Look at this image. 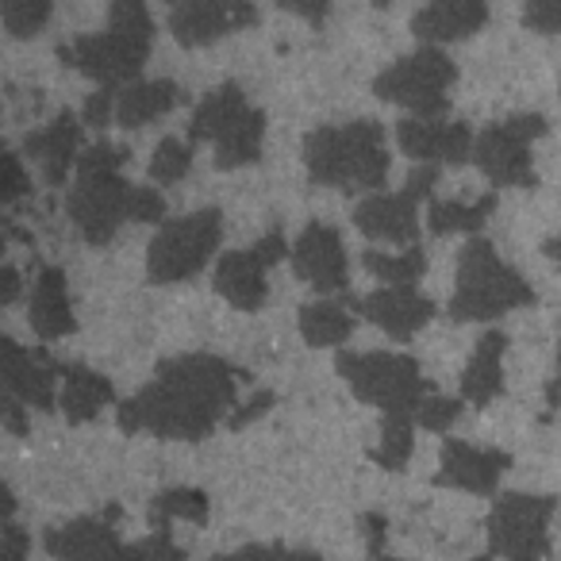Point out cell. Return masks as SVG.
Instances as JSON below:
<instances>
[{"label":"cell","instance_id":"cell-51","mask_svg":"<svg viewBox=\"0 0 561 561\" xmlns=\"http://www.w3.org/2000/svg\"><path fill=\"white\" fill-rule=\"evenodd\" d=\"M165 4H173V9H178V4H181V0H165Z\"/></svg>","mask_w":561,"mask_h":561},{"label":"cell","instance_id":"cell-23","mask_svg":"<svg viewBox=\"0 0 561 561\" xmlns=\"http://www.w3.org/2000/svg\"><path fill=\"white\" fill-rule=\"evenodd\" d=\"M504 351H507V339L500 331L481 335V343L469 354V366L461 369V400L484 408L504 392Z\"/></svg>","mask_w":561,"mask_h":561},{"label":"cell","instance_id":"cell-34","mask_svg":"<svg viewBox=\"0 0 561 561\" xmlns=\"http://www.w3.org/2000/svg\"><path fill=\"white\" fill-rule=\"evenodd\" d=\"M193 170V142L185 139H162L154 147V158H150V181H162V185H173L185 173Z\"/></svg>","mask_w":561,"mask_h":561},{"label":"cell","instance_id":"cell-43","mask_svg":"<svg viewBox=\"0 0 561 561\" xmlns=\"http://www.w3.org/2000/svg\"><path fill=\"white\" fill-rule=\"evenodd\" d=\"M270 404H273V392H254V400H250V404H242L239 412H231V427L239 431V427H247V423H254L257 415L262 412H270Z\"/></svg>","mask_w":561,"mask_h":561},{"label":"cell","instance_id":"cell-1","mask_svg":"<svg viewBox=\"0 0 561 561\" xmlns=\"http://www.w3.org/2000/svg\"><path fill=\"white\" fill-rule=\"evenodd\" d=\"M239 381H250V377L231 369L216 354H181V358L162 362L154 381L119 404L116 423L127 435L147 431L154 438L201 443L234 408Z\"/></svg>","mask_w":561,"mask_h":561},{"label":"cell","instance_id":"cell-50","mask_svg":"<svg viewBox=\"0 0 561 561\" xmlns=\"http://www.w3.org/2000/svg\"><path fill=\"white\" fill-rule=\"evenodd\" d=\"M374 4H377V9H389V4H392V0H374Z\"/></svg>","mask_w":561,"mask_h":561},{"label":"cell","instance_id":"cell-36","mask_svg":"<svg viewBox=\"0 0 561 561\" xmlns=\"http://www.w3.org/2000/svg\"><path fill=\"white\" fill-rule=\"evenodd\" d=\"M216 561H323L312 550H293V546H239L231 553H219Z\"/></svg>","mask_w":561,"mask_h":561},{"label":"cell","instance_id":"cell-37","mask_svg":"<svg viewBox=\"0 0 561 561\" xmlns=\"http://www.w3.org/2000/svg\"><path fill=\"white\" fill-rule=\"evenodd\" d=\"M523 24L538 35L561 32V0H523Z\"/></svg>","mask_w":561,"mask_h":561},{"label":"cell","instance_id":"cell-18","mask_svg":"<svg viewBox=\"0 0 561 561\" xmlns=\"http://www.w3.org/2000/svg\"><path fill=\"white\" fill-rule=\"evenodd\" d=\"M362 316H366L374 328H381L385 335L392 339H412L415 331H423L435 316V305H431L423 293H415L412 285H389V289H377L369 297L354 300Z\"/></svg>","mask_w":561,"mask_h":561},{"label":"cell","instance_id":"cell-3","mask_svg":"<svg viewBox=\"0 0 561 561\" xmlns=\"http://www.w3.org/2000/svg\"><path fill=\"white\" fill-rule=\"evenodd\" d=\"M150 39H154V20L147 12V0H112L108 32L62 43L58 58L101 89H124L139 81L150 58Z\"/></svg>","mask_w":561,"mask_h":561},{"label":"cell","instance_id":"cell-8","mask_svg":"<svg viewBox=\"0 0 561 561\" xmlns=\"http://www.w3.org/2000/svg\"><path fill=\"white\" fill-rule=\"evenodd\" d=\"M454 78H458V66L438 47H423L377 73L374 93L389 104H400V108H408L420 119H443L450 112Z\"/></svg>","mask_w":561,"mask_h":561},{"label":"cell","instance_id":"cell-25","mask_svg":"<svg viewBox=\"0 0 561 561\" xmlns=\"http://www.w3.org/2000/svg\"><path fill=\"white\" fill-rule=\"evenodd\" d=\"M112 381L93 369L78 366V362H66L62 366V412L70 423H85L96 420L104 408L112 404Z\"/></svg>","mask_w":561,"mask_h":561},{"label":"cell","instance_id":"cell-45","mask_svg":"<svg viewBox=\"0 0 561 561\" xmlns=\"http://www.w3.org/2000/svg\"><path fill=\"white\" fill-rule=\"evenodd\" d=\"M362 530H366L369 558H374V553H381V542H385V519H381V515H362Z\"/></svg>","mask_w":561,"mask_h":561},{"label":"cell","instance_id":"cell-12","mask_svg":"<svg viewBox=\"0 0 561 561\" xmlns=\"http://www.w3.org/2000/svg\"><path fill=\"white\" fill-rule=\"evenodd\" d=\"M254 0H181L170 12V32L181 47H211L224 35H234L242 27H257Z\"/></svg>","mask_w":561,"mask_h":561},{"label":"cell","instance_id":"cell-26","mask_svg":"<svg viewBox=\"0 0 561 561\" xmlns=\"http://www.w3.org/2000/svg\"><path fill=\"white\" fill-rule=\"evenodd\" d=\"M262 139H265V116L250 104L216 142H211V154H216V170H242V165H254L262 158Z\"/></svg>","mask_w":561,"mask_h":561},{"label":"cell","instance_id":"cell-9","mask_svg":"<svg viewBox=\"0 0 561 561\" xmlns=\"http://www.w3.org/2000/svg\"><path fill=\"white\" fill-rule=\"evenodd\" d=\"M558 512L553 496L504 492L489 512V550L507 561H542L550 553V519Z\"/></svg>","mask_w":561,"mask_h":561},{"label":"cell","instance_id":"cell-44","mask_svg":"<svg viewBox=\"0 0 561 561\" xmlns=\"http://www.w3.org/2000/svg\"><path fill=\"white\" fill-rule=\"evenodd\" d=\"M20 300V270L16 265H4L0 270V305H16Z\"/></svg>","mask_w":561,"mask_h":561},{"label":"cell","instance_id":"cell-38","mask_svg":"<svg viewBox=\"0 0 561 561\" xmlns=\"http://www.w3.org/2000/svg\"><path fill=\"white\" fill-rule=\"evenodd\" d=\"M461 415V400H454V397H438V392H431L427 400H423V408H420V427H427V431H446L454 420Z\"/></svg>","mask_w":561,"mask_h":561},{"label":"cell","instance_id":"cell-35","mask_svg":"<svg viewBox=\"0 0 561 561\" xmlns=\"http://www.w3.org/2000/svg\"><path fill=\"white\" fill-rule=\"evenodd\" d=\"M127 561H188V553L173 542L170 530H154L142 542H127Z\"/></svg>","mask_w":561,"mask_h":561},{"label":"cell","instance_id":"cell-49","mask_svg":"<svg viewBox=\"0 0 561 561\" xmlns=\"http://www.w3.org/2000/svg\"><path fill=\"white\" fill-rule=\"evenodd\" d=\"M369 561H400V558H385V553H374Z\"/></svg>","mask_w":561,"mask_h":561},{"label":"cell","instance_id":"cell-29","mask_svg":"<svg viewBox=\"0 0 561 561\" xmlns=\"http://www.w3.org/2000/svg\"><path fill=\"white\" fill-rule=\"evenodd\" d=\"M496 211V196H481L473 204L461 201H431L427 208V231L431 234H477L489 216Z\"/></svg>","mask_w":561,"mask_h":561},{"label":"cell","instance_id":"cell-15","mask_svg":"<svg viewBox=\"0 0 561 561\" xmlns=\"http://www.w3.org/2000/svg\"><path fill=\"white\" fill-rule=\"evenodd\" d=\"M116 519L119 507H108L104 515H81L62 527H50L43 546L55 561H127V546L112 527Z\"/></svg>","mask_w":561,"mask_h":561},{"label":"cell","instance_id":"cell-7","mask_svg":"<svg viewBox=\"0 0 561 561\" xmlns=\"http://www.w3.org/2000/svg\"><path fill=\"white\" fill-rule=\"evenodd\" d=\"M219 242H224V216L216 208L165 219L147 250V277L154 285H173V280L196 277L216 257Z\"/></svg>","mask_w":561,"mask_h":561},{"label":"cell","instance_id":"cell-10","mask_svg":"<svg viewBox=\"0 0 561 561\" xmlns=\"http://www.w3.org/2000/svg\"><path fill=\"white\" fill-rule=\"evenodd\" d=\"M438 165H415L400 193H374L354 208V227L374 242H420V204L431 201Z\"/></svg>","mask_w":561,"mask_h":561},{"label":"cell","instance_id":"cell-24","mask_svg":"<svg viewBox=\"0 0 561 561\" xmlns=\"http://www.w3.org/2000/svg\"><path fill=\"white\" fill-rule=\"evenodd\" d=\"M185 104V89L178 81H131L116 96V124L119 127H142L158 116H170L173 108Z\"/></svg>","mask_w":561,"mask_h":561},{"label":"cell","instance_id":"cell-40","mask_svg":"<svg viewBox=\"0 0 561 561\" xmlns=\"http://www.w3.org/2000/svg\"><path fill=\"white\" fill-rule=\"evenodd\" d=\"M116 96H119V89H96V93L85 101V112H81V119H85L89 127L112 124V119H116Z\"/></svg>","mask_w":561,"mask_h":561},{"label":"cell","instance_id":"cell-4","mask_svg":"<svg viewBox=\"0 0 561 561\" xmlns=\"http://www.w3.org/2000/svg\"><path fill=\"white\" fill-rule=\"evenodd\" d=\"M305 165L316 185L343 193H377L389 181V147L377 119L343 127H316L305 139Z\"/></svg>","mask_w":561,"mask_h":561},{"label":"cell","instance_id":"cell-33","mask_svg":"<svg viewBox=\"0 0 561 561\" xmlns=\"http://www.w3.org/2000/svg\"><path fill=\"white\" fill-rule=\"evenodd\" d=\"M55 0H4V27L12 39H32L47 27Z\"/></svg>","mask_w":561,"mask_h":561},{"label":"cell","instance_id":"cell-47","mask_svg":"<svg viewBox=\"0 0 561 561\" xmlns=\"http://www.w3.org/2000/svg\"><path fill=\"white\" fill-rule=\"evenodd\" d=\"M546 400H550L553 408H561V374H558V381H550V389H546Z\"/></svg>","mask_w":561,"mask_h":561},{"label":"cell","instance_id":"cell-13","mask_svg":"<svg viewBox=\"0 0 561 561\" xmlns=\"http://www.w3.org/2000/svg\"><path fill=\"white\" fill-rule=\"evenodd\" d=\"M293 270H297V277L305 285H312L323 297L343 293L351 285V262H346V247L339 227L312 219L300 231V239L293 242Z\"/></svg>","mask_w":561,"mask_h":561},{"label":"cell","instance_id":"cell-16","mask_svg":"<svg viewBox=\"0 0 561 561\" xmlns=\"http://www.w3.org/2000/svg\"><path fill=\"white\" fill-rule=\"evenodd\" d=\"M397 142L408 158L423 165H466L473 162V131L466 124H446V119H400Z\"/></svg>","mask_w":561,"mask_h":561},{"label":"cell","instance_id":"cell-41","mask_svg":"<svg viewBox=\"0 0 561 561\" xmlns=\"http://www.w3.org/2000/svg\"><path fill=\"white\" fill-rule=\"evenodd\" d=\"M277 4L285 12H293V16L308 20L312 27H320L323 20H328V12H331V0H277Z\"/></svg>","mask_w":561,"mask_h":561},{"label":"cell","instance_id":"cell-42","mask_svg":"<svg viewBox=\"0 0 561 561\" xmlns=\"http://www.w3.org/2000/svg\"><path fill=\"white\" fill-rule=\"evenodd\" d=\"M4 561H27V535L16 519H4Z\"/></svg>","mask_w":561,"mask_h":561},{"label":"cell","instance_id":"cell-27","mask_svg":"<svg viewBox=\"0 0 561 561\" xmlns=\"http://www.w3.org/2000/svg\"><path fill=\"white\" fill-rule=\"evenodd\" d=\"M354 335V300H316L300 308V339L316 351L339 346Z\"/></svg>","mask_w":561,"mask_h":561},{"label":"cell","instance_id":"cell-6","mask_svg":"<svg viewBox=\"0 0 561 561\" xmlns=\"http://www.w3.org/2000/svg\"><path fill=\"white\" fill-rule=\"evenodd\" d=\"M339 377L354 389L362 404L381 408L385 415H420L423 400L435 385L420 374V362L408 354L369 351V354H339Z\"/></svg>","mask_w":561,"mask_h":561},{"label":"cell","instance_id":"cell-22","mask_svg":"<svg viewBox=\"0 0 561 561\" xmlns=\"http://www.w3.org/2000/svg\"><path fill=\"white\" fill-rule=\"evenodd\" d=\"M27 320H32V331L43 343L73 335V328H78L73 308H70V289H66V273L58 270V265H47V270L39 273V280H35Z\"/></svg>","mask_w":561,"mask_h":561},{"label":"cell","instance_id":"cell-52","mask_svg":"<svg viewBox=\"0 0 561 561\" xmlns=\"http://www.w3.org/2000/svg\"><path fill=\"white\" fill-rule=\"evenodd\" d=\"M473 561H496V558H473Z\"/></svg>","mask_w":561,"mask_h":561},{"label":"cell","instance_id":"cell-17","mask_svg":"<svg viewBox=\"0 0 561 561\" xmlns=\"http://www.w3.org/2000/svg\"><path fill=\"white\" fill-rule=\"evenodd\" d=\"M507 469H512V458L504 450H481V446L461 443V438H446L435 484L477 492V496H492Z\"/></svg>","mask_w":561,"mask_h":561},{"label":"cell","instance_id":"cell-2","mask_svg":"<svg viewBox=\"0 0 561 561\" xmlns=\"http://www.w3.org/2000/svg\"><path fill=\"white\" fill-rule=\"evenodd\" d=\"M127 162L131 150L108 139L93 142L78 162V181L66 196V211L93 247H108L124 224H158L165 216L162 193L124 181Z\"/></svg>","mask_w":561,"mask_h":561},{"label":"cell","instance_id":"cell-30","mask_svg":"<svg viewBox=\"0 0 561 561\" xmlns=\"http://www.w3.org/2000/svg\"><path fill=\"white\" fill-rule=\"evenodd\" d=\"M147 519L154 530H170L173 519L204 523L208 519V496H204L201 489H170V492H162V496L150 500Z\"/></svg>","mask_w":561,"mask_h":561},{"label":"cell","instance_id":"cell-53","mask_svg":"<svg viewBox=\"0 0 561 561\" xmlns=\"http://www.w3.org/2000/svg\"><path fill=\"white\" fill-rule=\"evenodd\" d=\"M558 366H561V354H558Z\"/></svg>","mask_w":561,"mask_h":561},{"label":"cell","instance_id":"cell-48","mask_svg":"<svg viewBox=\"0 0 561 561\" xmlns=\"http://www.w3.org/2000/svg\"><path fill=\"white\" fill-rule=\"evenodd\" d=\"M546 254H550V257H553V262H558V265H561V234H553V239H550V242H546Z\"/></svg>","mask_w":561,"mask_h":561},{"label":"cell","instance_id":"cell-11","mask_svg":"<svg viewBox=\"0 0 561 561\" xmlns=\"http://www.w3.org/2000/svg\"><path fill=\"white\" fill-rule=\"evenodd\" d=\"M546 135V119L538 112H523L512 116L504 124L489 127V131L477 135L473 147V162L492 185L507 188V185H523L535 188V162H530V142Z\"/></svg>","mask_w":561,"mask_h":561},{"label":"cell","instance_id":"cell-32","mask_svg":"<svg viewBox=\"0 0 561 561\" xmlns=\"http://www.w3.org/2000/svg\"><path fill=\"white\" fill-rule=\"evenodd\" d=\"M415 415H385L381 423V443L374 450V461L381 469H404L408 458H412V446H415Z\"/></svg>","mask_w":561,"mask_h":561},{"label":"cell","instance_id":"cell-46","mask_svg":"<svg viewBox=\"0 0 561 561\" xmlns=\"http://www.w3.org/2000/svg\"><path fill=\"white\" fill-rule=\"evenodd\" d=\"M24 408H27V404H20V400L4 397V423H9V431H12V435H27Z\"/></svg>","mask_w":561,"mask_h":561},{"label":"cell","instance_id":"cell-20","mask_svg":"<svg viewBox=\"0 0 561 561\" xmlns=\"http://www.w3.org/2000/svg\"><path fill=\"white\" fill-rule=\"evenodd\" d=\"M81 124L85 119H78L73 112H62V116L50 119L43 131H32L24 139V150L32 154V162L43 170V181H47L50 188H58L66 178H70V165L81 162Z\"/></svg>","mask_w":561,"mask_h":561},{"label":"cell","instance_id":"cell-19","mask_svg":"<svg viewBox=\"0 0 561 561\" xmlns=\"http://www.w3.org/2000/svg\"><path fill=\"white\" fill-rule=\"evenodd\" d=\"M270 257L257 247L250 250H227L216 262V293L239 312H257V308L270 300V280H265V270H270Z\"/></svg>","mask_w":561,"mask_h":561},{"label":"cell","instance_id":"cell-5","mask_svg":"<svg viewBox=\"0 0 561 561\" xmlns=\"http://www.w3.org/2000/svg\"><path fill=\"white\" fill-rule=\"evenodd\" d=\"M535 289L496 254L489 239L466 242L458 257V285H454L450 320L458 323H489L512 308L535 305Z\"/></svg>","mask_w":561,"mask_h":561},{"label":"cell","instance_id":"cell-14","mask_svg":"<svg viewBox=\"0 0 561 561\" xmlns=\"http://www.w3.org/2000/svg\"><path fill=\"white\" fill-rule=\"evenodd\" d=\"M0 351H4V362H0V369H4V392L27 408L55 412L62 366L47 351H27V346H20L9 335L0 339Z\"/></svg>","mask_w":561,"mask_h":561},{"label":"cell","instance_id":"cell-31","mask_svg":"<svg viewBox=\"0 0 561 561\" xmlns=\"http://www.w3.org/2000/svg\"><path fill=\"white\" fill-rule=\"evenodd\" d=\"M362 265H366L374 277H381L385 285H415L427 270V257H423V247H404L400 254H385V250H366L362 254Z\"/></svg>","mask_w":561,"mask_h":561},{"label":"cell","instance_id":"cell-39","mask_svg":"<svg viewBox=\"0 0 561 561\" xmlns=\"http://www.w3.org/2000/svg\"><path fill=\"white\" fill-rule=\"evenodd\" d=\"M32 193V181H27V173H24V162H20V154L16 150H4V173H0V201L9 204H16L20 196H27Z\"/></svg>","mask_w":561,"mask_h":561},{"label":"cell","instance_id":"cell-28","mask_svg":"<svg viewBox=\"0 0 561 561\" xmlns=\"http://www.w3.org/2000/svg\"><path fill=\"white\" fill-rule=\"evenodd\" d=\"M250 108V101L242 96L239 85H219L196 104L193 119H188V142H216L242 112Z\"/></svg>","mask_w":561,"mask_h":561},{"label":"cell","instance_id":"cell-21","mask_svg":"<svg viewBox=\"0 0 561 561\" xmlns=\"http://www.w3.org/2000/svg\"><path fill=\"white\" fill-rule=\"evenodd\" d=\"M484 20H489V0H427L412 16V32L427 47H443L477 35Z\"/></svg>","mask_w":561,"mask_h":561}]
</instances>
